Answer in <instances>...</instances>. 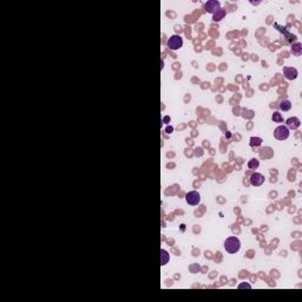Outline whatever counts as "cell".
<instances>
[{
  "instance_id": "6da1fadb",
  "label": "cell",
  "mask_w": 302,
  "mask_h": 302,
  "mask_svg": "<svg viewBox=\"0 0 302 302\" xmlns=\"http://www.w3.org/2000/svg\"><path fill=\"white\" fill-rule=\"evenodd\" d=\"M240 248H241V242L235 236H230L224 241V249L229 254H236Z\"/></svg>"
},
{
  "instance_id": "7a4b0ae2",
  "label": "cell",
  "mask_w": 302,
  "mask_h": 302,
  "mask_svg": "<svg viewBox=\"0 0 302 302\" xmlns=\"http://www.w3.org/2000/svg\"><path fill=\"white\" fill-rule=\"evenodd\" d=\"M166 45H168V47H169L170 50L176 51V50H178V48L182 47V45H183V39H182V37L178 36V34H174V36H171V37L168 39Z\"/></svg>"
},
{
  "instance_id": "3957f363",
  "label": "cell",
  "mask_w": 302,
  "mask_h": 302,
  "mask_svg": "<svg viewBox=\"0 0 302 302\" xmlns=\"http://www.w3.org/2000/svg\"><path fill=\"white\" fill-rule=\"evenodd\" d=\"M289 135H290L289 129L285 125H280L274 130V137L279 141H286L287 138L289 137Z\"/></svg>"
},
{
  "instance_id": "277c9868",
  "label": "cell",
  "mask_w": 302,
  "mask_h": 302,
  "mask_svg": "<svg viewBox=\"0 0 302 302\" xmlns=\"http://www.w3.org/2000/svg\"><path fill=\"white\" fill-rule=\"evenodd\" d=\"M186 201L189 205H198L201 203V195L197 191H189L186 195Z\"/></svg>"
},
{
  "instance_id": "5b68a950",
  "label": "cell",
  "mask_w": 302,
  "mask_h": 302,
  "mask_svg": "<svg viewBox=\"0 0 302 302\" xmlns=\"http://www.w3.org/2000/svg\"><path fill=\"white\" fill-rule=\"evenodd\" d=\"M220 8H221V4H220V1H217V0H209V1H207L204 4V10H205V12L211 13V14H214Z\"/></svg>"
},
{
  "instance_id": "8992f818",
  "label": "cell",
  "mask_w": 302,
  "mask_h": 302,
  "mask_svg": "<svg viewBox=\"0 0 302 302\" xmlns=\"http://www.w3.org/2000/svg\"><path fill=\"white\" fill-rule=\"evenodd\" d=\"M265 176L259 174V172H255V174H253V175L250 176V184L254 186H262L265 183Z\"/></svg>"
},
{
  "instance_id": "52a82bcc",
  "label": "cell",
  "mask_w": 302,
  "mask_h": 302,
  "mask_svg": "<svg viewBox=\"0 0 302 302\" xmlns=\"http://www.w3.org/2000/svg\"><path fill=\"white\" fill-rule=\"evenodd\" d=\"M283 74H285V77H286V79L288 80H294L296 79L297 77V70L295 69V67H290V66H286V67H283Z\"/></svg>"
},
{
  "instance_id": "ba28073f",
  "label": "cell",
  "mask_w": 302,
  "mask_h": 302,
  "mask_svg": "<svg viewBox=\"0 0 302 302\" xmlns=\"http://www.w3.org/2000/svg\"><path fill=\"white\" fill-rule=\"evenodd\" d=\"M286 126L288 127V129H290V130H296V129H299L300 127V125H301V121L299 119V118H296V117H290V118H288L286 121Z\"/></svg>"
},
{
  "instance_id": "9c48e42d",
  "label": "cell",
  "mask_w": 302,
  "mask_h": 302,
  "mask_svg": "<svg viewBox=\"0 0 302 302\" xmlns=\"http://www.w3.org/2000/svg\"><path fill=\"white\" fill-rule=\"evenodd\" d=\"M170 260V255L169 253L166 251L165 249H162L161 250V265H165L168 262H169Z\"/></svg>"
},
{
  "instance_id": "30bf717a",
  "label": "cell",
  "mask_w": 302,
  "mask_h": 302,
  "mask_svg": "<svg viewBox=\"0 0 302 302\" xmlns=\"http://www.w3.org/2000/svg\"><path fill=\"white\" fill-rule=\"evenodd\" d=\"M224 17H225V11L223 10V8H220V10L216 11V12L212 14V19H214V21H220V20H222Z\"/></svg>"
},
{
  "instance_id": "8fae6325",
  "label": "cell",
  "mask_w": 302,
  "mask_h": 302,
  "mask_svg": "<svg viewBox=\"0 0 302 302\" xmlns=\"http://www.w3.org/2000/svg\"><path fill=\"white\" fill-rule=\"evenodd\" d=\"M292 52L295 56H301L302 54V45L301 42H295L292 45Z\"/></svg>"
},
{
  "instance_id": "7c38bea8",
  "label": "cell",
  "mask_w": 302,
  "mask_h": 302,
  "mask_svg": "<svg viewBox=\"0 0 302 302\" xmlns=\"http://www.w3.org/2000/svg\"><path fill=\"white\" fill-rule=\"evenodd\" d=\"M259 166H260V162H259V159L251 158L249 162H248V168H249L250 170H256Z\"/></svg>"
},
{
  "instance_id": "4fadbf2b",
  "label": "cell",
  "mask_w": 302,
  "mask_h": 302,
  "mask_svg": "<svg viewBox=\"0 0 302 302\" xmlns=\"http://www.w3.org/2000/svg\"><path fill=\"white\" fill-rule=\"evenodd\" d=\"M280 109L282 111H289L292 109V103L289 101H282L280 103Z\"/></svg>"
},
{
  "instance_id": "5bb4252c",
  "label": "cell",
  "mask_w": 302,
  "mask_h": 302,
  "mask_svg": "<svg viewBox=\"0 0 302 302\" xmlns=\"http://www.w3.org/2000/svg\"><path fill=\"white\" fill-rule=\"evenodd\" d=\"M271 119L274 121V123H282L283 122V117L279 111H275L271 115Z\"/></svg>"
},
{
  "instance_id": "9a60e30c",
  "label": "cell",
  "mask_w": 302,
  "mask_h": 302,
  "mask_svg": "<svg viewBox=\"0 0 302 302\" xmlns=\"http://www.w3.org/2000/svg\"><path fill=\"white\" fill-rule=\"evenodd\" d=\"M261 144H262V139L260 137L250 138V146H260Z\"/></svg>"
},
{
  "instance_id": "2e32d148",
  "label": "cell",
  "mask_w": 302,
  "mask_h": 302,
  "mask_svg": "<svg viewBox=\"0 0 302 302\" xmlns=\"http://www.w3.org/2000/svg\"><path fill=\"white\" fill-rule=\"evenodd\" d=\"M172 130H174V129H172V127H171V126H168V127H166V130H165V131H166V132H168V133H171V132H172Z\"/></svg>"
},
{
  "instance_id": "e0dca14e",
  "label": "cell",
  "mask_w": 302,
  "mask_h": 302,
  "mask_svg": "<svg viewBox=\"0 0 302 302\" xmlns=\"http://www.w3.org/2000/svg\"><path fill=\"white\" fill-rule=\"evenodd\" d=\"M163 121H164V123H169L170 118H169V117H164V119H163Z\"/></svg>"
}]
</instances>
